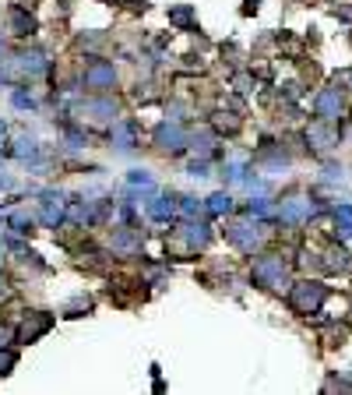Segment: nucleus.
Here are the masks:
<instances>
[{
  "instance_id": "1",
  "label": "nucleus",
  "mask_w": 352,
  "mask_h": 395,
  "mask_svg": "<svg viewBox=\"0 0 352 395\" xmlns=\"http://www.w3.org/2000/svg\"><path fill=\"white\" fill-rule=\"evenodd\" d=\"M321 300H324V290L317 283H303L299 293H296V307H317Z\"/></svg>"
}]
</instances>
